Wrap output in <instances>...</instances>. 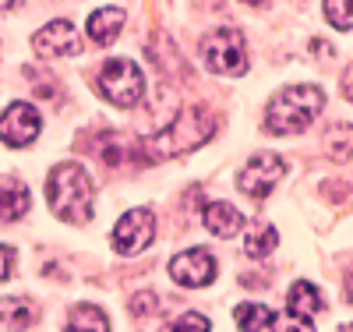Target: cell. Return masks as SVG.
<instances>
[{"instance_id": "8992f818", "label": "cell", "mask_w": 353, "mask_h": 332, "mask_svg": "<svg viewBox=\"0 0 353 332\" xmlns=\"http://www.w3.org/2000/svg\"><path fill=\"white\" fill-rule=\"evenodd\" d=\"M283 173H286V163L279 159V156H272V153H258L241 173H237V188L244 191V195H251V198H269L272 195V188L283 180Z\"/></svg>"}, {"instance_id": "277c9868", "label": "cell", "mask_w": 353, "mask_h": 332, "mask_svg": "<svg viewBox=\"0 0 353 332\" xmlns=\"http://www.w3.org/2000/svg\"><path fill=\"white\" fill-rule=\"evenodd\" d=\"M201 60L216 75H244L248 71V39L241 28H216L201 39Z\"/></svg>"}, {"instance_id": "d4e9b609", "label": "cell", "mask_w": 353, "mask_h": 332, "mask_svg": "<svg viewBox=\"0 0 353 332\" xmlns=\"http://www.w3.org/2000/svg\"><path fill=\"white\" fill-rule=\"evenodd\" d=\"M346 297L353 300V273H350V280H346Z\"/></svg>"}, {"instance_id": "ac0fdd59", "label": "cell", "mask_w": 353, "mask_h": 332, "mask_svg": "<svg viewBox=\"0 0 353 332\" xmlns=\"http://www.w3.org/2000/svg\"><path fill=\"white\" fill-rule=\"evenodd\" d=\"M276 318L272 308H265V304H241V308H233V322H237L244 332H258V329H269Z\"/></svg>"}, {"instance_id": "52a82bcc", "label": "cell", "mask_w": 353, "mask_h": 332, "mask_svg": "<svg viewBox=\"0 0 353 332\" xmlns=\"http://www.w3.org/2000/svg\"><path fill=\"white\" fill-rule=\"evenodd\" d=\"M156 237V219L149 208H131L121 216V223L113 226V251L121 255H138L152 244Z\"/></svg>"}, {"instance_id": "ffe728a7", "label": "cell", "mask_w": 353, "mask_h": 332, "mask_svg": "<svg viewBox=\"0 0 353 332\" xmlns=\"http://www.w3.org/2000/svg\"><path fill=\"white\" fill-rule=\"evenodd\" d=\"M325 18L339 32H350L353 28V0H325Z\"/></svg>"}, {"instance_id": "603a6c76", "label": "cell", "mask_w": 353, "mask_h": 332, "mask_svg": "<svg viewBox=\"0 0 353 332\" xmlns=\"http://www.w3.org/2000/svg\"><path fill=\"white\" fill-rule=\"evenodd\" d=\"M11 265H14V251L8 244H0V283L11 276Z\"/></svg>"}, {"instance_id": "9a60e30c", "label": "cell", "mask_w": 353, "mask_h": 332, "mask_svg": "<svg viewBox=\"0 0 353 332\" xmlns=\"http://www.w3.org/2000/svg\"><path fill=\"white\" fill-rule=\"evenodd\" d=\"M276 244H279V233L269 223H251L248 233H244V251L251 258H269L276 251Z\"/></svg>"}, {"instance_id": "ba28073f", "label": "cell", "mask_w": 353, "mask_h": 332, "mask_svg": "<svg viewBox=\"0 0 353 332\" xmlns=\"http://www.w3.org/2000/svg\"><path fill=\"white\" fill-rule=\"evenodd\" d=\"M39 128H43V117L32 103H11L4 113H0V138H4L11 148H21V145H32L39 138Z\"/></svg>"}, {"instance_id": "484cf974", "label": "cell", "mask_w": 353, "mask_h": 332, "mask_svg": "<svg viewBox=\"0 0 353 332\" xmlns=\"http://www.w3.org/2000/svg\"><path fill=\"white\" fill-rule=\"evenodd\" d=\"M11 4H14V0H0V11H8Z\"/></svg>"}, {"instance_id": "6da1fadb", "label": "cell", "mask_w": 353, "mask_h": 332, "mask_svg": "<svg viewBox=\"0 0 353 332\" xmlns=\"http://www.w3.org/2000/svg\"><path fill=\"white\" fill-rule=\"evenodd\" d=\"M46 202L50 213L64 223L92 219V180L78 163H61L46 177Z\"/></svg>"}, {"instance_id": "cb8c5ba5", "label": "cell", "mask_w": 353, "mask_h": 332, "mask_svg": "<svg viewBox=\"0 0 353 332\" xmlns=\"http://www.w3.org/2000/svg\"><path fill=\"white\" fill-rule=\"evenodd\" d=\"M343 92H346V99L353 103V68L346 71V78H343Z\"/></svg>"}, {"instance_id": "5b68a950", "label": "cell", "mask_w": 353, "mask_h": 332, "mask_svg": "<svg viewBox=\"0 0 353 332\" xmlns=\"http://www.w3.org/2000/svg\"><path fill=\"white\" fill-rule=\"evenodd\" d=\"M99 92L113 103V106H138L145 96V75L134 60L117 57L99 71Z\"/></svg>"}, {"instance_id": "e0dca14e", "label": "cell", "mask_w": 353, "mask_h": 332, "mask_svg": "<svg viewBox=\"0 0 353 332\" xmlns=\"http://www.w3.org/2000/svg\"><path fill=\"white\" fill-rule=\"evenodd\" d=\"M290 311L293 315H304V318H311V315L321 311V293L314 290V283L301 280V283L290 286Z\"/></svg>"}, {"instance_id": "3957f363", "label": "cell", "mask_w": 353, "mask_h": 332, "mask_svg": "<svg viewBox=\"0 0 353 332\" xmlns=\"http://www.w3.org/2000/svg\"><path fill=\"white\" fill-rule=\"evenodd\" d=\"M212 131H216V113L209 106H188L166 131H159L149 141V148H152V156H181L188 148H198L201 141H209Z\"/></svg>"}, {"instance_id": "5bb4252c", "label": "cell", "mask_w": 353, "mask_h": 332, "mask_svg": "<svg viewBox=\"0 0 353 332\" xmlns=\"http://www.w3.org/2000/svg\"><path fill=\"white\" fill-rule=\"evenodd\" d=\"M32 322H36V311H32L28 300H21V297H4L0 300V329L4 332H21Z\"/></svg>"}, {"instance_id": "7402d4cb", "label": "cell", "mask_w": 353, "mask_h": 332, "mask_svg": "<svg viewBox=\"0 0 353 332\" xmlns=\"http://www.w3.org/2000/svg\"><path fill=\"white\" fill-rule=\"evenodd\" d=\"M269 329H272V332H314L311 318H304V315H293V311H286V315H276Z\"/></svg>"}, {"instance_id": "9c48e42d", "label": "cell", "mask_w": 353, "mask_h": 332, "mask_svg": "<svg viewBox=\"0 0 353 332\" xmlns=\"http://www.w3.org/2000/svg\"><path fill=\"white\" fill-rule=\"evenodd\" d=\"M170 280H176L181 286H209L216 280V258L205 251V248H191V251H181L173 255L170 262Z\"/></svg>"}, {"instance_id": "7a4b0ae2", "label": "cell", "mask_w": 353, "mask_h": 332, "mask_svg": "<svg viewBox=\"0 0 353 332\" xmlns=\"http://www.w3.org/2000/svg\"><path fill=\"white\" fill-rule=\"evenodd\" d=\"M321 106H325V92L318 85H286L265 110V128L272 135H301L318 120Z\"/></svg>"}, {"instance_id": "30bf717a", "label": "cell", "mask_w": 353, "mask_h": 332, "mask_svg": "<svg viewBox=\"0 0 353 332\" xmlns=\"http://www.w3.org/2000/svg\"><path fill=\"white\" fill-rule=\"evenodd\" d=\"M32 46L39 57H74L81 53V36L68 18H61V21H50L46 28H39L32 36Z\"/></svg>"}, {"instance_id": "d6986e66", "label": "cell", "mask_w": 353, "mask_h": 332, "mask_svg": "<svg viewBox=\"0 0 353 332\" xmlns=\"http://www.w3.org/2000/svg\"><path fill=\"white\" fill-rule=\"evenodd\" d=\"M329 153L339 163H350L353 159V128L350 124H339V128L329 131Z\"/></svg>"}, {"instance_id": "44dd1931", "label": "cell", "mask_w": 353, "mask_h": 332, "mask_svg": "<svg viewBox=\"0 0 353 332\" xmlns=\"http://www.w3.org/2000/svg\"><path fill=\"white\" fill-rule=\"evenodd\" d=\"M163 332H209V318L198 315V311H184V315H176Z\"/></svg>"}, {"instance_id": "8fae6325", "label": "cell", "mask_w": 353, "mask_h": 332, "mask_svg": "<svg viewBox=\"0 0 353 332\" xmlns=\"http://www.w3.org/2000/svg\"><path fill=\"white\" fill-rule=\"evenodd\" d=\"M201 223H205V230H209V233H216V237L226 240V237H237L248 219L230 202H209V205H205V213H201Z\"/></svg>"}, {"instance_id": "2e32d148", "label": "cell", "mask_w": 353, "mask_h": 332, "mask_svg": "<svg viewBox=\"0 0 353 332\" xmlns=\"http://www.w3.org/2000/svg\"><path fill=\"white\" fill-rule=\"evenodd\" d=\"M68 332H110V318L96 304H78L68 315Z\"/></svg>"}, {"instance_id": "4316f807", "label": "cell", "mask_w": 353, "mask_h": 332, "mask_svg": "<svg viewBox=\"0 0 353 332\" xmlns=\"http://www.w3.org/2000/svg\"><path fill=\"white\" fill-rule=\"evenodd\" d=\"M244 4H265V0H244Z\"/></svg>"}, {"instance_id": "7c38bea8", "label": "cell", "mask_w": 353, "mask_h": 332, "mask_svg": "<svg viewBox=\"0 0 353 332\" xmlns=\"http://www.w3.org/2000/svg\"><path fill=\"white\" fill-rule=\"evenodd\" d=\"M124 21H128V14L121 8H99V11H92V18H88V25H85L88 39L99 43V46H110V43H117V36H121Z\"/></svg>"}, {"instance_id": "4fadbf2b", "label": "cell", "mask_w": 353, "mask_h": 332, "mask_svg": "<svg viewBox=\"0 0 353 332\" xmlns=\"http://www.w3.org/2000/svg\"><path fill=\"white\" fill-rule=\"evenodd\" d=\"M28 213V188L18 177H0V219L14 223Z\"/></svg>"}]
</instances>
